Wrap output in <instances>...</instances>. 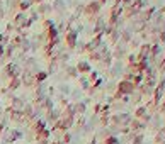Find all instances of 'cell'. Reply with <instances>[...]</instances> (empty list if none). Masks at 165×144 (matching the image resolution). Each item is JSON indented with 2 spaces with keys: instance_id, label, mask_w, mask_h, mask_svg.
I'll use <instances>...</instances> for the list:
<instances>
[{
  "instance_id": "1",
  "label": "cell",
  "mask_w": 165,
  "mask_h": 144,
  "mask_svg": "<svg viewBox=\"0 0 165 144\" xmlns=\"http://www.w3.org/2000/svg\"><path fill=\"white\" fill-rule=\"evenodd\" d=\"M133 90V85L131 83H122L121 85V92H131Z\"/></svg>"
},
{
  "instance_id": "2",
  "label": "cell",
  "mask_w": 165,
  "mask_h": 144,
  "mask_svg": "<svg viewBox=\"0 0 165 144\" xmlns=\"http://www.w3.org/2000/svg\"><path fill=\"white\" fill-rule=\"evenodd\" d=\"M75 110H77V112H78V114H82V112H84V110H85V105H84V103H78V105L75 107Z\"/></svg>"
},
{
  "instance_id": "3",
  "label": "cell",
  "mask_w": 165,
  "mask_h": 144,
  "mask_svg": "<svg viewBox=\"0 0 165 144\" xmlns=\"http://www.w3.org/2000/svg\"><path fill=\"white\" fill-rule=\"evenodd\" d=\"M24 22H26V19H24V16H19V17H17V26H22Z\"/></svg>"
},
{
  "instance_id": "4",
  "label": "cell",
  "mask_w": 165,
  "mask_h": 144,
  "mask_svg": "<svg viewBox=\"0 0 165 144\" xmlns=\"http://www.w3.org/2000/svg\"><path fill=\"white\" fill-rule=\"evenodd\" d=\"M107 144H119V143H117V141H116L114 137H111L109 141H107Z\"/></svg>"
},
{
  "instance_id": "5",
  "label": "cell",
  "mask_w": 165,
  "mask_h": 144,
  "mask_svg": "<svg viewBox=\"0 0 165 144\" xmlns=\"http://www.w3.org/2000/svg\"><path fill=\"white\" fill-rule=\"evenodd\" d=\"M164 110H165V105H164Z\"/></svg>"
}]
</instances>
